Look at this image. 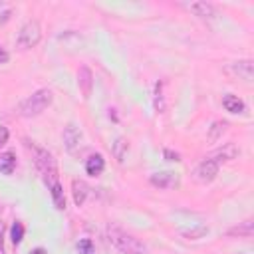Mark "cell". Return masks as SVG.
<instances>
[{
  "label": "cell",
  "instance_id": "1",
  "mask_svg": "<svg viewBox=\"0 0 254 254\" xmlns=\"http://www.w3.org/2000/svg\"><path fill=\"white\" fill-rule=\"evenodd\" d=\"M28 147H30L32 153H34V165H36L38 173L42 175L44 183L48 185V189H50L52 185L60 183V179H58V163H56L54 155H52L48 149H44V147H40V145H36V143H28Z\"/></svg>",
  "mask_w": 254,
  "mask_h": 254
},
{
  "label": "cell",
  "instance_id": "2",
  "mask_svg": "<svg viewBox=\"0 0 254 254\" xmlns=\"http://www.w3.org/2000/svg\"><path fill=\"white\" fill-rule=\"evenodd\" d=\"M107 240L121 254H145L147 252V246L137 236H133L131 232H127L119 226H109L107 228Z\"/></svg>",
  "mask_w": 254,
  "mask_h": 254
},
{
  "label": "cell",
  "instance_id": "3",
  "mask_svg": "<svg viewBox=\"0 0 254 254\" xmlns=\"http://www.w3.org/2000/svg\"><path fill=\"white\" fill-rule=\"evenodd\" d=\"M52 101H54V93H52V89L42 87V89L34 91L32 95H28V97L20 103L18 111H20L22 117H36V115L44 113V111L52 105Z\"/></svg>",
  "mask_w": 254,
  "mask_h": 254
},
{
  "label": "cell",
  "instance_id": "4",
  "mask_svg": "<svg viewBox=\"0 0 254 254\" xmlns=\"http://www.w3.org/2000/svg\"><path fill=\"white\" fill-rule=\"evenodd\" d=\"M40 40H42V26H40V22L38 20H28L20 28V32L16 36V46L20 50H30V48L38 46Z\"/></svg>",
  "mask_w": 254,
  "mask_h": 254
},
{
  "label": "cell",
  "instance_id": "5",
  "mask_svg": "<svg viewBox=\"0 0 254 254\" xmlns=\"http://www.w3.org/2000/svg\"><path fill=\"white\" fill-rule=\"evenodd\" d=\"M218 169H220V165L214 163L212 159H202V161L194 167L192 179H194L196 183H200V185H208V183H212V181L216 179Z\"/></svg>",
  "mask_w": 254,
  "mask_h": 254
},
{
  "label": "cell",
  "instance_id": "6",
  "mask_svg": "<svg viewBox=\"0 0 254 254\" xmlns=\"http://www.w3.org/2000/svg\"><path fill=\"white\" fill-rule=\"evenodd\" d=\"M228 73H232L234 77L242 79L244 83H252V77H254V64L252 60H238V62H232L228 67H226Z\"/></svg>",
  "mask_w": 254,
  "mask_h": 254
},
{
  "label": "cell",
  "instance_id": "7",
  "mask_svg": "<svg viewBox=\"0 0 254 254\" xmlns=\"http://www.w3.org/2000/svg\"><path fill=\"white\" fill-rule=\"evenodd\" d=\"M151 185L157 187V189H177L179 187V175L173 173V171H159V173H153L151 175Z\"/></svg>",
  "mask_w": 254,
  "mask_h": 254
},
{
  "label": "cell",
  "instance_id": "8",
  "mask_svg": "<svg viewBox=\"0 0 254 254\" xmlns=\"http://www.w3.org/2000/svg\"><path fill=\"white\" fill-rule=\"evenodd\" d=\"M238 153H240V149L234 145V143H226V145H222L220 149H216L214 153H210L206 159H212L214 163H228V161H234L236 157H238Z\"/></svg>",
  "mask_w": 254,
  "mask_h": 254
},
{
  "label": "cell",
  "instance_id": "9",
  "mask_svg": "<svg viewBox=\"0 0 254 254\" xmlns=\"http://www.w3.org/2000/svg\"><path fill=\"white\" fill-rule=\"evenodd\" d=\"M81 131H79V127L75 125V123H67L65 125V129H64V145H65V149L69 151V153H73L77 147H79V143H81Z\"/></svg>",
  "mask_w": 254,
  "mask_h": 254
},
{
  "label": "cell",
  "instance_id": "10",
  "mask_svg": "<svg viewBox=\"0 0 254 254\" xmlns=\"http://www.w3.org/2000/svg\"><path fill=\"white\" fill-rule=\"evenodd\" d=\"M77 85L81 89V95L87 99L91 95V89H93V73L87 65H81L79 71H77Z\"/></svg>",
  "mask_w": 254,
  "mask_h": 254
},
{
  "label": "cell",
  "instance_id": "11",
  "mask_svg": "<svg viewBox=\"0 0 254 254\" xmlns=\"http://www.w3.org/2000/svg\"><path fill=\"white\" fill-rule=\"evenodd\" d=\"M194 16L202 18V20H212L216 16V8L210 4V2H190L187 6Z\"/></svg>",
  "mask_w": 254,
  "mask_h": 254
},
{
  "label": "cell",
  "instance_id": "12",
  "mask_svg": "<svg viewBox=\"0 0 254 254\" xmlns=\"http://www.w3.org/2000/svg\"><path fill=\"white\" fill-rule=\"evenodd\" d=\"M222 107H224L228 113H244V111H246L244 101H242L238 95H234V93H226V95L222 97Z\"/></svg>",
  "mask_w": 254,
  "mask_h": 254
},
{
  "label": "cell",
  "instance_id": "13",
  "mask_svg": "<svg viewBox=\"0 0 254 254\" xmlns=\"http://www.w3.org/2000/svg\"><path fill=\"white\" fill-rule=\"evenodd\" d=\"M103 169H105V159H103L99 153L91 155V157L85 161V173H87V175H91V177L101 175V173H103Z\"/></svg>",
  "mask_w": 254,
  "mask_h": 254
},
{
  "label": "cell",
  "instance_id": "14",
  "mask_svg": "<svg viewBox=\"0 0 254 254\" xmlns=\"http://www.w3.org/2000/svg\"><path fill=\"white\" fill-rule=\"evenodd\" d=\"M71 192H73V202H75V206H81V204L85 202V198H87L89 187H87L83 181L73 179V181H71Z\"/></svg>",
  "mask_w": 254,
  "mask_h": 254
},
{
  "label": "cell",
  "instance_id": "15",
  "mask_svg": "<svg viewBox=\"0 0 254 254\" xmlns=\"http://www.w3.org/2000/svg\"><path fill=\"white\" fill-rule=\"evenodd\" d=\"M16 169V157L12 151H4L0 153V173L4 175H12Z\"/></svg>",
  "mask_w": 254,
  "mask_h": 254
},
{
  "label": "cell",
  "instance_id": "16",
  "mask_svg": "<svg viewBox=\"0 0 254 254\" xmlns=\"http://www.w3.org/2000/svg\"><path fill=\"white\" fill-rule=\"evenodd\" d=\"M113 157L117 159V163H123L125 161V157H127V151H129V143H127V139L125 137H117L115 139V143H113Z\"/></svg>",
  "mask_w": 254,
  "mask_h": 254
},
{
  "label": "cell",
  "instance_id": "17",
  "mask_svg": "<svg viewBox=\"0 0 254 254\" xmlns=\"http://www.w3.org/2000/svg\"><path fill=\"white\" fill-rule=\"evenodd\" d=\"M50 194H52V200H54V206L58 210H65V196H64V189L60 183L52 185L50 187Z\"/></svg>",
  "mask_w": 254,
  "mask_h": 254
},
{
  "label": "cell",
  "instance_id": "18",
  "mask_svg": "<svg viewBox=\"0 0 254 254\" xmlns=\"http://www.w3.org/2000/svg\"><path fill=\"white\" fill-rule=\"evenodd\" d=\"M226 127H228V123H226V121H214V123L208 127V135H206V137H208V141H212V143H214V141H218V139H220V135L226 131Z\"/></svg>",
  "mask_w": 254,
  "mask_h": 254
},
{
  "label": "cell",
  "instance_id": "19",
  "mask_svg": "<svg viewBox=\"0 0 254 254\" xmlns=\"http://www.w3.org/2000/svg\"><path fill=\"white\" fill-rule=\"evenodd\" d=\"M228 234H230V236H244V238H250V236H252V220H244L242 224L230 228Z\"/></svg>",
  "mask_w": 254,
  "mask_h": 254
},
{
  "label": "cell",
  "instance_id": "20",
  "mask_svg": "<svg viewBox=\"0 0 254 254\" xmlns=\"http://www.w3.org/2000/svg\"><path fill=\"white\" fill-rule=\"evenodd\" d=\"M22 238H24V224L20 220H16L12 224V228H10V240H12L14 246H18L22 242Z\"/></svg>",
  "mask_w": 254,
  "mask_h": 254
},
{
  "label": "cell",
  "instance_id": "21",
  "mask_svg": "<svg viewBox=\"0 0 254 254\" xmlns=\"http://www.w3.org/2000/svg\"><path fill=\"white\" fill-rule=\"evenodd\" d=\"M77 252L79 254H95V248H93V244H91L89 238H81L77 242Z\"/></svg>",
  "mask_w": 254,
  "mask_h": 254
},
{
  "label": "cell",
  "instance_id": "22",
  "mask_svg": "<svg viewBox=\"0 0 254 254\" xmlns=\"http://www.w3.org/2000/svg\"><path fill=\"white\" fill-rule=\"evenodd\" d=\"M161 85H163V83H157V85H155V109H157L159 113H163V111H165V101H163Z\"/></svg>",
  "mask_w": 254,
  "mask_h": 254
},
{
  "label": "cell",
  "instance_id": "23",
  "mask_svg": "<svg viewBox=\"0 0 254 254\" xmlns=\"http://www.w3.org/2000/svg\"><path fill=\"white\" fill-rule=\"evenodd\" d=\"M163 155H165V159H167V161H181V155H179V153H175V151H171V149H165V151H163Z\"/></svg>",
  "mask_w": 254,
  "mask_h": 254
},
{
  "label": "cell",
  "instance_id": "24",
  "mask_svg": "<svg viewBox=\"0 0 254 254\" xmlns=\"http://www.w3.org/2000/svg\"><path fill=\"white\" fill-rule=\"evenodd\" d=\"M8 137H10V131H8L4 125H0V147H2V145L8 141Z\"/></svg>",
  "mask_w": 254,
  "mask_h": 254
},
{
  "label": "cell",
  "instance_id": "25",
  "mask_svg": "<svg viewBox=\"0 0 254 254\" xmlns=\"http://www.w3.org/2000/svg\"><path fill=\"white\" fill-rule=\"evenodd\" d=\"M8 60H10V54L6 52V48H2V46H0V64H6Z\"/></svg>",
  "mask_w": 254,
  "mask_h": 254
},
{
  "label": "cell",
  "instance_id": "26",
  "mask_svg": "<svg viewBox=\"0 0 254 254\" xmlns=\"http://www.w3.org/2000/svg\"><path fill=\"white\" fill-rule=\"evenodd\" d=\"M0 254H4V222L0 220Z\"/></svg>",
  "mask_w": 254,
  "mask_h": 254
},
{
  "label": "cell",
  "instance_id": "27",
  "mask_svg": "<svg viewBox=\"0 0 254 254\" xmlns=\"http://www.w3.org/2000/svg\"><path fill=\"white\" fill-rule=\"evenodd\" d=\"M30 254H46V250H44V248H36V250H32Z\"/></svg>",
  "mask_w": 254,
  "mask_h": 254
}]
</instances>
